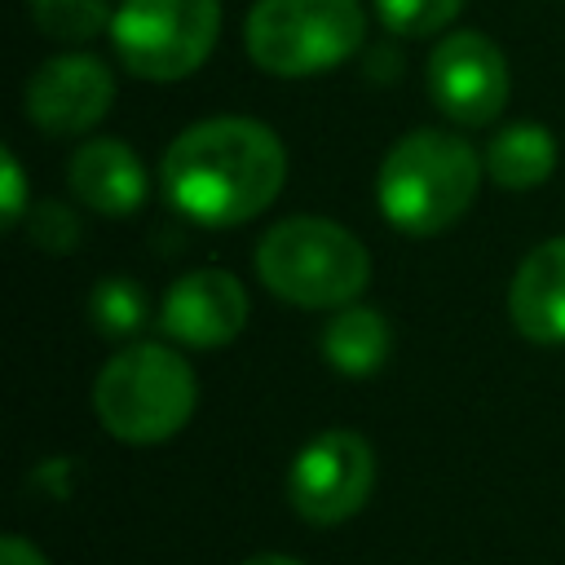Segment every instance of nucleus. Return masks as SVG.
<instances>
[{
    "label": "nucleus",
    "mask_w": 565,
    "mask_h": 565,
    "mask_svg": "<svg viewBox=\"0 0 565 565\" xmlns=\"http://www.w3.org/2000/svg\"><path fill=\"white\" fill-rule=\"evenodd\" d=\"M238 565H300V561L278 556V552H260V556H247V561H238Z\"/></svg>",
    "instance_id": "412c9836"
},
{
    "label": "nucleus",
    "mask_w": 565,
    "mask_h": 565,
    "mask_svg": "<svg viewBox=\"0 0 565 565\" xmlns=\"http://www.w3.org/2000/svg\"><path fill=\"white\" fill-rule=\"evenodd\" d=\"M88 318L102 335L110 340H124V335H137L146 327V291L115 274V278H97L93 296H88Z\"/></svg>",
    "instance_id": "dca6fc26"
},
{
    "label": "nucleus",
    "mask_w": 565,
    "mask_h": 565,
    "mask_svg": "<svg viewBox=\"0 0 565 565\" xmlns=\"http://www.w3.org/2000/svg\"><path fill=\"white\" fill-rule=\"evenodd\" d=\"M66 181L75 199L102 216H132L146 199V168L119 137L79 141L66 163Z\"/></svg>",
    "instance_id": "9b49d317"
},
{
    "label": "nucleus",
    "mask_w": 565,
    "mask_h": 565,
    "mask_svg": "<svg viewBox=\"0 0 565 565\" xmlns=\"http://www.w3.org/2000/svg\"><path fill=\"white\" fill-rule=\"evenodd\" d=\"M388 344H393L388 322L371 305H344L322 327V358L340 375H371V371H380L384 358H388Z\"/></svg>",
    "instance_id": "ddd939ff"
},
{
    "label": "nucleus",
    "mask_w": 565,
    "mask_h": 565,
    "mask_svg": "<svg viewBox=\"0 0 565 565\" xmlns=\"http://www.w3.org/2000/svg\"><path fill=\"white\" fill-rule=\"evenodd\" d=\"M428 97L433 106L463 128L490 124L508 102V62L494 40L481 31L441 35L428 53Z\"/></svg>",
    "instance_id": "6e6552de"
},
{
    "label": "nucleus",
    "mask_w": 565,
    "mask_h": 565,
    "mask_svg": "<svg viewBox=\"0 0 565 565\" xmlns=\"http://www.w3.org/2000/svg\"><path fill=\"white\" fill-rule=\"evenodd\" d=\"M194 397V371L168 344H128L93 380V411L102 428L128 446H154L181 433Z\"/></svg>",
    "instance_id": "20e7f679"
},
{
    "label": "nucleus",
    "mask_w": 565,
    "mask_h": 565,
    "mask_svg": "<svg viewBox=\"0 0 565 565\" xmlns=\"http://www.w3.org/2000/svg\"><path fill=\"white\" fill-rule=\"evenodd\" d=\"M375 486V455L362 433L327 428L287 468V503L309 525H340L362 512Z\"/></svg>",
    "instance_id": "0eeeda50"
},
{
    "label": "nucleus",
    "mask_w": 565,
    "mask_h": 565,
    "mask_svg": "<svg viewBox=\"0 0 565 565\" xmlns=\"http://www.w3.org/2000/svg\"><path fill=\"white\" fill-rule=\"evenodd\" d=\"M477 185L481 159L468 141L441 128H415L384 154L375 203L402 234H441L468 212Z\"/></svg>",
    "instance_id": "f03ea898"
},
{
    "label": "nucleus",
    "mask_w": 565,
    "mask_h": 565,
    "mask_svg": "<svg viewBox=\"0 0 565 565\" xmlns=\"http://www.w3.org/2000/svg\"><path fill=\"white\" fill-rule=\"evenodd\" d=\"M556 168V137L543 124H508L486 150V172L503 190H534Z\"/></svg>",
    "instance_id": "4468645a"
},
{
    "label": "nucleus",
    "mask_w": 565,
    "mask_h": 565,
    "mask_svg": "<svg viewBox=\"0 0 565 565\" xmlns=\"http://www.w3.org/2000/svg\"><path fill=\"white\" fill-rule=\"evenodd\" d=\"M110 97L115 79L106 62H97L93 53H62L26 79V119L49 137H75L110 110Z\"/></svg>",
    "instance_id": "1a4fd4ad"
},
{
    "label": "nucleus",
    "mask_w": 565,
    "mask_h": 565,
    "mask_svg": "<svg viewBox=\"0 0 565 565\" xmlns=\"http://www.w3.org/2000/svg\"><path fill=\"white\" fill-rule=\"evenodd\" d=\"M459 9H463V0H375V18L384 22V31L402 35V40L446 31Z\"/></svg>",
    "instance_id": "f3484780"
},
{
    "label": "nucleus",
    "mask_w": 565,
    "mask_h": 565,
    "mask_svg": "<svg viewBox=\"0 0 565 565\" xmlns=\"http://www.w3.org/2000/svg\"><path fill=\"white\" fill-rule=\"evenodd\" d=\"M31 18L49 40L88 44L115 22V9L110 0H31Z\"/></svg>",
    "instance_id": "2eb2a0df"
},
{
    "label": "nucleus",
    "mask_w": 565,
    "mask_h": 565,
    "mask_svg": "<svg viewBox=\"0 0 565 565\" xmlns=\"http://www.w3.org/2000/svg\"><path fill=\"white\" fill-rule=\"evenodd\" d=\"M243 327L247 291L230 269H190L168 287L159 305V331L190 349H221Z\"/></svg>",
    "instance_id": "9d476101"
},
{
    "label": "nucleus",
    "mask_w": 565,
    "mask_h": 565,
    "mask_svg": "<svg viewBox=\"0 0 565 565\" xmlns=\"http://www.w3.org/2000/svg\"><path fill=\"white\" fill-rule=\"evenodd\" d=\"M508 318L534 344H565V238L539 243L508 282Z\"/></svg>",
    "instance_id": "f8f14e48"
},
{
    "label": "nucleus",
    "mask_w": 565,
    "mask_h": 565,
    "mask_svg": "<svg viewBox=\"0 0 565 565\" xmlns=\"http://www.w3.org/2000/svg\"><path fill=\"white\" fill-rule=\"evenodd\" d=\"M366 35L358 0H256L243 22L247 57L282 79H305L340 66Z\"/></svg>",
    "instance_id": "39448f33"
},
{
    "label": "nucleus",
    "mask_w": 565,
    "mask_h": 565,
    "mask_svg": "<svg viewBox=\"0 0 565 565\" xmlns=\"http://www.w3.org/2000/svg\"><path fill=\"white\" fill-rule=\"evenodd\" d=\"M216 31L221 0H119L110 44L132 75L168 84L207 62Z\"/></svg>",
    "instance_id": "423d86ee"
},
{
    "label": "nucleus",
    "mask_w": 565,
    "mask_h": 565,
    "mask_svg": "<svg viewBox=\"0 0 565 565\" xmlns=\"http://www.w3.org/2000/svg\"><path fill=\"white\" fill-rule=\"evenodd\" d=\"M256 274L287 305L344 309L371 282V256L327 216H287L256 243Z\"/></svg>",
    "instance_id": "7ed1b4c3"
},
{
    "label": "nucleus",
    "mask_w": 565,
    "mask_h": 565,
    "mask_svg": "<svg viewBox=\"0 0 565 565\" xmlns=\"http://www.w3.org/2000/svg\"><path fill=\"white\" fill-rule=\"evenodd\" d=\"M26 230H31V243H35L40 252H49V256L75 252V243H79V221H75V212H71L66 203H53V199H44V203L31 207Z\"/></svg>",
    "instance_id": "a211bd4d"
},
{
    "label": "nucleus",
    "mask_w": 565,
    "mask_h": 565,
    "mask_svg": "<svg viewBox=\"0 0 565 565\" xmlns=\"http://www.w3.org/2000/svg\"><path fill=\"white\" fill-rule=\"evenodd\" d=\"M0 216L4 225H18L26 216V181H22V163L13 150L0 154Z\"/></svg>",
    "instance_id": "6ab92c4d"
},
{
    "label": "nucleus",
    "mask_w": 565,
    "mask_h": 565,
    "mask_svg": "<svg viewBox=\"0 0 565 565\" xmlns=\"http://www.w3.org/2000/svg\"><path fill=\"white\" fill-rule=\"evenodd\" d=\"M159 177L181 216L207 230H230L278 199L287 181V150L260 119L216 115L190 124L168 146Z\"/></svg>",
    "instance_id": "f257e3e1"
},
{
    "label": "nucleus",
    "mask_w": 565,
    "mask_h": 565,
    "mask_svg": "<svg viewBox=\"0 0 565 565\" xmlns=\"http://www.w3.org/2000/svg\"><path fill=\"white\" fill-rule=\"evenodd\" d=\"M0 565H49V561L40 556V547H35V543H26V539L9 534V539L0 543Z\"/></svg>",
    "instance_id": "aec40b11"
}]
</instances>
